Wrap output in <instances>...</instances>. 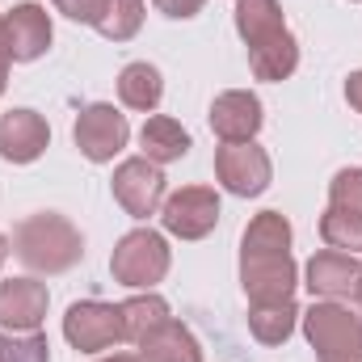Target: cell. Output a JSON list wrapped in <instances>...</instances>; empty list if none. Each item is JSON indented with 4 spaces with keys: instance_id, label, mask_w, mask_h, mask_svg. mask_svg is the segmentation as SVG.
<instances>
[{
    "instance_id": "6da1fadb",
    "label": "cell",
    "mask_w": 362,
    "mask_h": 362,
    "mask_svg": "<svg viewBox=\"0 0 362 362\" xmlns=\"http://www.w3.org/2000/svg\"><path fill=\"white\" fill-rule=\"evenodd\" d=\"M13 253L38 274H64L81 262L85 240H81V232H76L64 215L42 211V215H30V219L17 223V232H13Z\"/></svg>"
},
{
    "instance_id": "7a4b0ae2",
    "label": "cell",
    "mask_w": 362,
    "mask_h": 362,
    "mask_svg": "<svg viewBox=\"0 0 362 362\" xmlns=\"http://www.w3.org/2000/svg\"><path fill=\"white\" fill-rule=\"evenodd\" d=\"M303 333L316 350V362H362V320L333 299L303 312Z\"/></svg>"
},
{
    "instance_id": "3957f363",
    "label": "cell",
    "mask_w": 362,
    "mask_h": 362,
    "mask_svg": "<svg viewBox=\"0 0 362 362\" xmlns=\"http://www.w3.org/2000/svg\"><path fill=\"white\" fill-rule=\"evenodd\" d=\"M110 274L122 286H152L169 274V245L160 232L152 228H135L118 240L114 257H110Z\"/></svg>"
},
{
    "instance_id": "277c9868",
    "label": "cell",
    "mask_w": 362,
    "mask_h": 362,
    "mask_svg": "<svg viewBox=\"0 0 362 362\" xmlns=\"http://www.w3.org/2000/svg\"><path fill=\"white\" fill-rule=\"evenodd\" d=\"M240 282H245V295L253 303L295 299V257H291V249L240 253Z\"/></svg>"
},
{
    "instance_id": "5b68a950",
    "label": "cell",
    "mask_w": 362,
    "mask_h": 362,
    "mask_svg": "<svg viewBox=\"0 0 362 362\" xmlns=\"http://www.w3.org/2000/svg\"><path fill=\"white\" fill-rule=\"evenodd\" d=\"M64 337L81 350V354H97L122 341V312L118 303H101V299H85L72 303L64 316Z\"/></svg>"
},
{
    "instance_id": "8992f818",
    "label": "cell",
    "mask_w": 362,
    "mask_h": 362,
    "mask_svg": "<svg viewBox=\"0 0 362 362\" xmlns=\"http://www.w3.org/2000/svg\"><path fill=\"white\" fill-rule=\"evenodd\" d=\"M72 135H76L81 156H89L93 165H105V160H114V156L127 148L131 127H127V114H118L114 105L97 101V105H85V110H81Z\"/></svg>"
},
{
    "instance_id": "52a82bcc",
    "label": "cell",
    "mask_w": 362,
    "mask_h": 362,
    "mask_svg": "<svg viewBox=\"0 0 362 362\" xmlns=\"http://www.w3.org/2000/svg\"><path fill=\"white\" fill-rule=\"evenodd\" d=\"M114 198L122 202L127 215L135 219H148L165 206V173L156 160L148 156H135V160H122L114 169Z\"/></svg>"
},
{
    "instance_id": "ba28073f",
    "label": "cell",
    "mask_w": 362,
    "mask_h": 362,
    "mask_svg": "<svg viewBox=\"0 0 362 362\" xmlns=\"http://www.w3.org/2000/svg\"><path fill=\"white\" fill-rule=\"evenodd\" d=\"M160 219H165V232H173L181 240H202L219 223V194L206 185H185L165 198Z\"/></svg>"
},
{
    "instance_id": "9c48e42d",
    "label": "cell",
    "mask_w": 362,
    "mask_h": 362,
    "mask_svg": "<svg viewBox=\"0 0 362 362\" xmlns=\"http://www.w3.org/2000/svg\"><path fill=\"white\" fill-rule=\"evenodd\" d=\"M270 156L266 148H257L253 139L245 144H223L215 152V177L223 181V189L240 194V198H257L270 185Z\"/></svg>"
},
{
    "instance_id": "30bf717a",
    "label": "cell",
    "mask_w": 362,
    "mask_h": 362,
    "mask_svg": "<svg viewBox=\"0 0 362 362\" xmlns=\"http://www.w3.org/2000/svg\"><path fill=\"white\" fill-rule=\"evenodd\" d=\"M47 286L34 278H8L0 282V325L13 333H38V325L47 320Z\"/></svg>"
},
{
    "instance_id": "8fae6325",
    "label": "cell",
    "mask_w": 362,
    "mask_h": 362,
    "mask_svg": "<svg viewBox=\"0 0 362 362\" xmlns=\"http://www.w3.org/2000/svg\"><path fill=\"white\" fill-rule=\"evenodd\" d=\"M362 286V262L354 253L320 249L308 262V291L320 299H354Z\"/></svg>"
},
{
    "instance_id": "7c38bea8",
    "label": "cell",
    "mask_w": 362,
    "mask_h": 362,
    "mask_svg": "<svg viewBox=\"0 0 362 362\" xmlns=\"http://www.w3.org/2000/svg\"><path fill=\"white\" fill-rule=\"evenodd\" d=\"M51 144V127L42 114L34 110H8L0 118V156L13 160V165H30L47 152Z\"/></svg>"
},
{
    "instance_id": "4fadbf2b",
    "label": "cell",
    "mask_w": 362,
    "mask_h": 362,
    "mask_svg": "<svg viewBox=\"0 0 362 362\" xmlns=\"http://www.w3.org/2000/svg\"><path fill=\"white\" fill-rule=\"evenodd\" d=\"M211 131L223 139V144H245L262 131V101L245 89L219 93L211 101Z\"/></svg>"
},
{
    "instance_id": "5bb4252c",
    "label": "cell",
    "mask_w": 362,
    "mask_h": 362,
    "mask_svg": "<svg viewBox=\"0 0 362 362\" xmlns=\"http://www.w3.org/2000/svg\"><path fill=\"white\" fill-rule=\"evenodd\" d=\"M4 30H8V55L17 64H30L51 47V17L38 4H17L4 17Z\"/></svg>"
},
{
    "instance_id": "9a60e30c",
    "label": "cell",
    "mask_w": 362,
    "mask_h": 362,
    "mask_svg": "<svg viewBox=\"0 0 362 362\" xmlns=\"http://www.w3.org/2000/svg\"><path fill=\"white\" fill-rule=\"evenodd\" d=\"M236 30H240V38H245L249 51L282 38L286 34L282 4L278 0H236Z\"/></svg>"
},
{
    "instance_id": "2e32d148",
    "label": "cell",
    "mask_w": 362,
    "mask_h": 362,
    "mask_svg": "<svg viewBox=\"0 0 362 362\" xmlns=\"http://www.w3.org/2000/svg\"><path fill=\"white\" fill-rule=\"evenodd\" d=\"M139 354L148 362H202V350H198V341H194V333L177 325L173 316L156 329V333H148L144 341H139Z\"/></svg>"
},
{
    "instance_id": "e0dca14e",
    "label": "cell",
    "mask_w": 362,
    "mask_h": 362,
    "mask_svg": "<svg viewBox=\"0 0 362 362\" xmlns=\"http://www.w3.org/2000/svg\"><path fill=\"white\" fill-rule=\"evenodd\" d=\"M139 144H144L148 160H156V165H173V160H181V156L189 152V131L181 127L177 118L156 114V118H148V122H144Z\"/></svg>"
},
{
    "instance_id": "ac0fdd59",
    "label": "cell",
    "mask_w": 362,
    "mask_h": 362,
    "mask_svg": "<svg viewBox=\"0 0 362 362\" xmlns=\"http://www.w3.org/2000/svg\"><path fill=\"white\" fill-rule=\"evenodd\" d=\"M295 320H299L295 299H282V303H253V308H249V333H253L262 346H282V341L295 333Z\"/></svg>"
},
{
    "instance_id": "d6986e66",
    "label": "cell",
    "mask_w": 362,
    "mask_h": 362,
    "mask_svg": "<svg viewBox=\"0 0 362 362\" xmlns=\"http://www.w3.org/2000/svg\"><path fill=\"white\" fill-rule=\"evenodd\" d=\"M118 312H122V341H144L148 333H156L165 320H169V303L160 299V295H135V299H127V303H118Z\"/></svg>"
},
{
    "instance_id": "ffe728a7",
    "label": "cell",
    "mask_w": 362,
    "mask_h": 362,
    "mask_svg": "<svg viewBox=\"0 0 362 362\" xmlns=\"http://www.w3.org/2000/svg\"><path fill=\"white\" fill-rule=\"evenodd\" d=\"M118 97H122V105L148 114V110L160 105V97H165V81H160V72H156L152 64H127L122 76H118Z\"/></svg>"
},
{
    "instance_id": "44dd1931",
    "label": "cell",
    "mask_w": 362,
    "mask_h": 362,
    "mask_svg": "<svg viewBox=\"0 0 362 362\" xmlns=\"http://www.w3.org/2000/svg\"><path fill=\"white\" fill-rule=\"evenodd\" d=\"M249 68H253L257 81H286L299 68V42H295V34L286 30L282 38H274L266 47L249 51Z\"/></svg>"
},
{
    "instance_id": "7402d4cb",
    "label": "cell",
    "mask_w": 362,
    "mask_h": 362,
    "mask_svg": "<svg viewBox=\"0 0 362 362\" xmlns=\"http://www.w3.org/2000/svg\"><path fill=\"white\" fill-rule=\"evenodd\" d=\"M274 249H291V223L278 211H262L240 240V253H274Z\"/></svg>"
},
{
    "instance_id": "603a6c76",
    "label": "cell",
    "mask_w": 362,
    "mask_h": 362,
    "mask_svg": "<svg viewBox=\"0 0 362 362\" xmlns=\"http://www.w3.org/2000/svg\"><path fill=\"white\" fill-rule=\"evenodd\" d=\"M144 25V0H105V13L97 17V34L110 42L135 38Z\"/></svg>"
},
{
    "instance_id": "cb8c5ba5",
    "label": "cell",
    "mask_w": 362,
    "mask_h": 362,
    "mask_svg": "<svg viewBox=\"0 0 362 362\" xmlns=\"http://www.w3.org/2000/svg\"><path fill=\"white\" fill-rule=\"evenodd\" d=\"M320 236H325L329 249H337V253H354V249H362V219H354V215L329 206L325 219H320Z\"/></svg>"
},
{
    "instance_id": "d4e9b609",
    "label": "cell",
    "mask_w": 362,
    "mask_h": 362,
    "mask_svg": "<svg viewBox=\"0 0 362 362\" xmlns=\"http://www.w3.org/2000/svg\"><path fill=\"white\" fill-rule=\"evenodd\" d=\"M329 206L362 219V169H341L329 185Z\"/></svg>"
},
{
    "instance_id": "484cf974",
    "label": "cell",
    "mask_w": 362,
    "mask_h": 362,
    "mask_svg": "<svg viewBox=\"0 0 362 362\" xmlns=\"http://www.w3.org/2000/svg\"><path fill=\"white\" fill-rule=\"evenodd\" d=\"M0 362H51V346L42 333H25V337L0 333Z\"/></svg>"
},
{
    "instance_id": "4316f807",
    "label": "cell",
    "mask_w": 362,
    "mask_h": 362,
    "mask_svg": "<svg viewBox=\"0 0 362 362\" xmlns=\"http://www.w3.org/2000/svg\"><path fill=\"white\" fill-rule=\"evenodd\" d=\"M64 17L72 21H85V25H97V17L105 13V0H51Z\"/></svg>"
},
{
    "instance_id": "83f0119b",
    "label": "cell",
    "mask_w": 362,
    "mask_h": 362,
    "mask_svg": "<svg viewBox=\"0 0 362 362\" xmlns=\"http://www.w3.org/2000/svg\"><path fill=\"white\" fill-rule=\"evenodd\" d=\"M202 4H206V0H156V8H160L165 17H177V21L194 17V13H198Z\"/></svg>"
},
{
    "instance_id": "f1b7e54d",
    "label": "cell",
    "mask_w": 362,
    "mask_h": 362,
    "mask_svg": "<svg viewBox=\"0 0 362 362\" xmlns=\"http://www.w3.org/2000/svg\"><path fill=\"white\" fill-rule=\"evenodd\" d=\"M8 30H4V17H0V93H4V85H8Z\"/></svg>"
},
{
    "instance_id": "f546056e",
    "label": "cell",
    "mask_w": 362,
    "mask_h": 362,
    "mask_svg": "<svg viewBox=\"0 0 362 362\" xmlns=\"http://www.w3.org/2000/svg\"><path fill=\"white\" fill-rule=\"evenodd\" d=\"M346 97H350V105L362 114V72H350V81H346Z\"/></svg>"
},
{
    "instance_id": "4dcf8cb0",
    "label": "cell",
    "mask_w": 362,
    "mask_h": 362,
    "mask_svg": "<svg viewBox=\"0 0 362 362\" xmlns=\"http://www.w3.org/2000/svg\"><path fill=\"white\" fill-rule=\"evenodd\" d=\"M101 362H148L144 354H110V358H101Z\"/></svg>"
},
{
    "instance_id": "1f68e13d",
    "label": "cell",
    "mask_w": 362,
    "mask_h": 362,
    "mask_svg": "<svg viewBox=\"0 0 362 362\" xmlns=\"http://www.w3.org/2000/svg\"><path fill=\"white\" fill-rule=\"evenodd\" d=\"M4 257H8V240L0 236V266H4Z\"/></svg>"
},
{
    "instance_id": "d6a6232c",
    "label": "cell",
    "mask_w": 362,
    "mask_h": 362,
    "mask_svg": "<svg viewBox=\"0 0 362 362\" xmlns=\"http://www.w3.org/2000/svg\"><path fill=\"white\" fill-rule=\"evenodd\" d=\"M354 299H358V308H362V286H358V295H354Z\"/></svg>"
}]
</instances>
